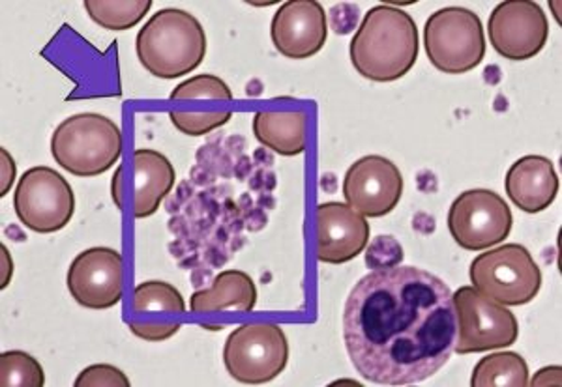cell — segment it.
Returning <instances> with one entry per match:
<instances>
[{
	"label": "cell",
	"mask_w": 562,
	"mask_h": 387,
	"mask_svg": "<svg viewBox=\"0 0 562 387\" xmlns=\"http://www.w3.org/2000/svg\"><path fill=\"white\" fill-rule=\"evenodd\" d=\"M344 341L358 375L379 386H411L437 375L454 354L452 291L415 266L381 268L352 288Z\"/></svg>",
	"instance_id": "cell-1"
},
{
	"label": "cell",
	"mask_w": 562,
	"mask_h": 387,
	"mask_svg": "<svg viewBox=\"0 0 562 387\" xmlns=\"http://www.w3.org/2000/svg\"><path fill=\"white\" fill-rule=\"evenodd\" d=\"M418 26L396 7L371 8L351 42L355 70L370 81L390 83L407 76L418 58Z\"/></svg>",
	"instance_id": "cell-2"
},
{
	"label": "cell",
	"mask_w": 562,
	"mask_h": 387,
	"mask_svg": "<svg viewBox=\"0 0 562 387\" xmlns=\"http://www.w3.org/2000/svg\"><path fill=\"white\" fill-rule=\"evenodd\" d=\"M135 52L150 76L177 79L198 70L205 60L206 34L192 13L166 8L140 29Z\"/></svg>",
	"instance_id": "cell-3"
},
{
	"label": "cell",
	"mask_w": 562,
	"mask_h": 387,
	"mask_svg": "<svg viewBox=\"0 0 562 387\" xmlns=\"http://www.w3.org/2000/svg\"><path fill=\"white\" fill-rule=\"evenodd\" d=\"M52 153L57 166L74 177H100L121 159V127L98 113L70 116L55 129Z\"/></svg>",
	"instance_id": "cell-4"
},
{
	"label": "cell",
	"mask_w": 562,
	"mask_h": 387,
	"mask_svg": "<svg viewBox=\"0 0 562 387\" xmlns=\"http://www.w3.org/2000/svg\"><path fill=\"white\" fill-rule=\"evenodd\" d=\"M424 47L437 70L461 76L484 60V26L479 15L467 8H442L426 21Z\"/></svg>",
	"instance_id": "cell-5"
},
{
	"label": "cell",
	"mask_w": 562,
	"mask_h": 387,
	"mask_svg": "<svg viewBox=\"0 0 562 387\" xmlns=\"http://www.w3.org/2000/svg\"><path fill=\"white\" fill-rule=\"evenodd\" d=\"M471 281L486 298L506 307H521L540 293L542 272L529 249L519 243H506L474 259Z\"/></svg>",
	"instance_id": "cell-6"
},
{
	"label": "cell",
	"mask_w": 562,
	"mask_h": 387,
	"mask_svg": "<svg viewBox=\"0 0 562 387\" xmlns=\"http://www.w3.org/2000/svg\"><path fill=\"white\" fill-rule=\"evenodd\" d=\"M456 311V346L458 354H476L487 350L508 349L518 341V318L506 305L490 299L474 286H461L452 294Z\"/></svg>",
	"instance_id": "cell-7"
},
{
	"label": "cell",
	"mask_w": 562,
	"mask_h": 387,
	"mask_svg": "<svg viewBox=\"0 0 562 387\" xmlns=\"http://www.w3.org/2000/svg\"><path fill=\"white\" fill-rule=\"evenodd\" d=\"M288 362L289 341L281 326L246 325L225 341V368L240 384L259 386L272 382L285 371Z\"/></svg>",
	"instance_id": "cell-8"
},
{
	"label": "cell",
	"mask_w": 562,
	"mask_h": 387,
	"mask_svg": "<svg viewBox=\"0 0 562 387\" xmlns=\"http://www.w3.org/2000/svg\"><path fill=\"white\" fill-rule=\"evenodd\" d=\"M15 216L26 229L53 235L65 229L76 212V195L68 180L52 167H33L13 193Z\"/></svg>",
	"instance_id": "cell-9"
},
{
	"label": "cell",
	"mask_w": 562,
	"mask_h": 387,
	"mask_svg": "<svg viewBox=\"0 0 562 387\" xmlns=\"http://www.w3.org/2000/svg\"><path fill=\"white\" fill-rule=\"evenodd\" d=\"M514 217L505 198L495 191L461 193L448 212V230L467 251H484L510 236Z\"/></svg>",
	"instance_id": "cell-10"
},
{
	"label": "cell",
	"mask_w": 562,
	"mask_h": 387,
	"mask_svg": "<svg viewBox=\"0 0 562 387\" xmlns=\"http://www.w3.org/2000/svg\"><path fill=\"white\" fill-rule=\"evenodd\" d=\"M493 49L508 60H529L542 52L550 36V23L532 0L501 2L490 15Z\"/></svg>",
	"instance_id": "cell-11"
},
{
	"label": "cell",
	"mask_w": 562,
	"mask_h": 387,
	"mask_svg": "<svg viewBox=\"0 0 562 387\" xmlns=\"http://www.w3.org/2000/svg\"><path fill=\"white\" fill-rule=\"evenodd\" d=\"M402 172L383 156L358 159L349 167L344 180V197L360 216H389L402 201Z\"/></svg>",
	"instance_id": "cell-12"
},
{
	"label": "cell",
	"mask_w": 562,
	"mask_h": 387,
	"mask_svg": "<svg viewBox=\"0 0 562 387\" xmlns=\"http://www.w3.org/2000/svg\"><path fill=\"white\" fill-rule=\"evenodd\" d=\"M68 291L87 309L115 307L122 299V254L111 248H90L77 254L68 270Z\"/></svg>",
	"instance_id": "cell-13"
},
{
	"label": "cell",
	"mask_w": 562,
	"mask_h": 387,
	"mask_svg": "<svg viewBox=\"0 0 562 387\" xmlns=\"http://www.w3.org/2000/svg\"><path fill=\"white\" fill-rule=\"evenodd\" d=\"M276 52L291 60L314 57L326 45L328 21L317 0H289L278 8L270 25Z\"/></svg>",
	"instance_id": "cell-14"
},
{
	"label": "cell",
	"mask_w": 562,
	"mask_h": 387,
	"mask_svg": "<svg viewBox=\"0 0 562 387\" xmlns=\"http://www.w3.org/2000/svg\"><path fill=\"white\" fill-rule=\"evenodd\" d=\"M370 241L364 216L344 203H325L317 208V257L326 264H346L357 259Z\"/></svg>",
	"instance_id": "cell-15"
},
{
	"label": "cell",
	"mask_w": 562,
	"mask_h": 387,
	"mask_svg": "<svg viewBox=\"0 0 562 387\" xmlns=\"http://www.w3.org/2000/svg\"><path fill=\"white\" fill-rule=\"evenodd\" d=\"M559 185L555 167L543 156H525L506 172V195L525 214L550 208L559 195Z\"/></svg>",
	"instance_id": "cell-16"
},
{
	"label": "cell",
	"mask_w": 562,
	"mask_h": 387,
	"mask_svg": "<svg viewBox=\"0 0 562 387\" xmlns=\"http://www.w3.org/2000/svg\"><path fill=\"white\" fill-rule=\"evenodd\" d=\"M134 216L150 217L158 212L177 182V172L164 153L148 148L134 152Z\"/></svg>",
	"instance_id": "cell-17"
},
{
	"label": "cell",
	"mask_w": 562,
	"mask_h": 387,
	"mask_svg": "<svg viewBox=\"0 0 562 387\" xmlns=\"http://www.w3.org/2000/svg\"><path fill=\"white\" fill-rule=\"evenodd\" d=\"M257 288L248 273L227 270L217 275L211 288L198 291L190 299L193 312L243 311L256 309Z\"/></svg>",
	"instance_id": "cell-18"
},
{
	"label": "cell",
	"mask_w": 562,
	"mask_h": 387,
	"mask_svg": "<svg viewBox=\"0 0 562 387\" xmlns=\"http://www.w3.org/2000/svg\"><path fill=\"white\" fill-rule=\"evenodd\" d=\"M254 135L262 147L291 158L306 150V115L301 111H259Z\"/></svg>",
	"instance_id": "cell-19"
},
{
	"label": "cell",
	"mask_w": 562,
	"mask_h": 387,
	"mask_svg": "<svg viewBox=\"0 0 562 387\" xmlns=\"http://www.w3.org/2000/svg\"><path fill=\"white\" fill-rule=\"evenodd\" d=\"M473 387H527L529 367L516 352H497L482 357L473 371Z\"/></svg>",
	"instance_id": "cell-20"
},
{
	"label": "cell",
	"mask_w": 562,
	"mask_h": 387,
	"mask_svg": "<svg viewBox=\"0 0 562 387\" xmlns=\"http://www.w3.org/2000/svg\"><path fill=\"white\" fill-rule=\"evenodd\" d=\"M153 8L150 0H87L85 10L90 20L105 31H128Z\"/></svg>",
	"instance_id": "cell-21"
},
{
	"label": "cell",
	"mask_w": 562,
	"mask_h": 387,
	"mask_svg": "<svg viewBox=\"0 0 562 387\" xmlns=\"http://www.w3.org/2000/svg\"><path fill=\"white\" fill-rule=\"evenodd\" d=\"M0 384L2 387H44V368L31 354L10 350L0 356Z\"/></svg>",
	"instance_id": "cell-22"
},
{
	"label": "cell",
	"mask_w": 562,
	"mask_h": 387,
	"mask_svg": "<svg viewBox=\"0 0 562 387\" xmlns=\"http://www.w3.org/2000/svg\"><path fill=\"white\" fill-rule=\"evenodd\" d=\"M135 311L184 312L186 301L182 294L164 281H147L135 286Z\"/></svg>",
	"instance_id": "cell-23"
},
{
	"label": "cell",
	"mask_w": 562,
	"mask_h": 387,
	"mask_svg": "<svg viewBox=\"0 0 562 387\" xmlns=\"http://www.w3.org/2000/svg\"><path fill=\"white\" fill-rule=\"evenodd\" d=\"M198 100V98H211V100H233L229 87L216 76H198L179 84L171 92V100Z\"/></svg>",
	"instance_id": "cell-24"
},
{
	"label": "cell",
	"mask_w": 562,
	"mask_h": 387,
	"mask_svg": "<svg viewBox=\"0 0 562 387\" xmlns=\"http://www.w3.org/2000/svg\"><path fill=\"white\" fill-rule=\"evenodd\" d=\"M233 113H179L173 111L169 118L173 122V126L190 137H201V135L211 134L216 127L224 126L231 121Z\"/></svg>",
	"instance_id": "cell-25"
},
{
	"label": "cell",
	"mask_w": 562,
	"mask_h": 387,
	"mask_svg": "<svg viewBox=\"0 0 562 387\" xmlns=\"http://www.w3.org/2000/svg\"><path fill=\"white\" fill-rule=\"evenodd\" d=\"M76 387H130L128 376L113 365H92L74 382Z\"/></svg>",
	"instance_id": "cell-26"
},
{
	"label": "cell",
	"mask_w": 562,
	"mask_h": 387,
	"mask_svg": "<svg viewBox=\"0 0 562 387\" xmlns=\"http://www.w3.org/2000/svg\"><path fill=\"white\" fill-rule=\"evenodd\" d=\"M130 330H132L134 335L140 337V339H145V341L160 343V341H166V339H169V337H173L175 333H179L180 325L166 326V328H161V326L130 325Z\"/></svg>",
	"instance_id": "cell-27"
},
{
	"label": "cell",
	"mask_w": 562,
	"mask_h": 387,
	"mask_svg": "<svg viewBox=\"0 0 562 387\" xmlns=\"http://www.w3.org/2000/svg\"><path fill=\"white\" fill-rule=\"evenodd\" d=\"M0 153H2V190H0V197H7L8 191L12 190L13 180H15V174H18V167H15V161H13L7 148H2Z\"/></svg>",
	"instance_id": "cell-28"
},
{
	"label": "cell",
	"mask_w": 562,
	"mask_h": 387,
	"mask_svg": "<svg viewBox=\"0 0 562 387\" xmlns=\"http://www.w3.org/2000/svg\"><path fill=\"white\" fill-rule=\"evenodd\" d=\"M2 288H7L8 283H10V277H12L13 273V264L10 261V254H8L7 246H2Z\"/></svg>",
	"instance_id": "cell-29"
}]
</instances>
